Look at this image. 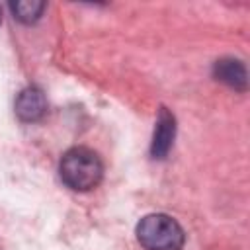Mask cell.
<instances>
[{
    "mask_svg": "<svg viewBox=\"0 0 250 250\" xmlns=\"http://www.w3.org/2000/svg\"><path fill=\"white\" fill-rule=\"evenodd\" d=\"M215 76L232 86V88H240L244 90L246 88V68L240 61H234V59H221L217 61L215 64Z\"/></svg>",
    "mask_w": 250,
    "mask_h": 250,
    "instance_id": "5b68a950",
    "label": "cell"
},
{
    "mask_svg": "<svg viewBox=\"0 0 250 250\" xmlns=\"http://www.w3.org/2000/svg\"><path fill=\"white\" fill-rule=\"evenodd\" d=\"M47 111V100L45 94L37 86H29L21 90L16 98V115L21 121H39Z\"/></svg>",
    "mask_w": 250,
    "mask_h": 250,
    "instance_id": "3957f363",
    "label": "cell"
},
{
    "mask_svg": "<svg viewBox=\"0 0 250 250\" xmlns=\"http://www.w3.org/2000/svg\"><path fill=\"white\" fill-rule=\"evenodd\" d=\"M12 12H14V18L23 21V23H33L41 18L43 10H45V4L43 2H29V0H21V2H16L10 6Z\"/></svg>",
    "mask_w": 250,
    "mask_h": 250,
    "instance_id": "8992f818",
    "label": "cell"
},
{
    "mask_svg": "<svg viewBox=\"0 0 250 250\" xmlns=\"http://www.w3.org/2000/svg\"><path fill=\"white\" fill-rule=\"evenodd\" d=\"M137 240L145 250H182L186 234L176 219L164 213H152L139 221Z\"/></svg>",
    "mask_w": 250,
    "mask_h": 250,
    "instance_id": "7a4b0ae2",
    "label": "cell"
},
{
    "mask_svg": "<svg viewBox=\"0 0 250 250\" xmlns=\"http://www.w3.org/2000/svg\"><path fill=\"white\" fill-rule=\"evenodd\" d=\"M0 20H2V10H0Z\"/></svg>",
    "mask_w": 250,
    "mask_h": 250,
    "instance_id": "52a82bcc",
    "label": "cell"
},
{
    "mask_svg": "<svg viewBox=\"0 0 250 250\" xmlns=\"http://www.w3.org/2000/svg\"><path fill=\"white\" fill-rule=\"evenodd\" d=\"M174 133H176V125H174V117L166 111V107L160 109V115L156 119V129H154V137H152V146L150 152L154 158H164L174 143Z\"/></svg>",
    "mask_w": 250,
    "mask_h": 250,
    "instance_id": "277c9868",
    "label": "cell"
},
{
    "mask_svg": "<svg viewBox=\"0 0 250 250\" xmlns=\"http://www.w3.org/2000/svg\"><path fill=\"white\" fill-rule=\"evenodd\" d=\"M61 180L76 191L94 189L104 176V164L100 156L84 146H74L66 150L59 164Z\"/></svg>",
    "mask_w": 250,
    "mask_h": 250,
    "instance_id": "6da1fadb",
    "label": "cell"
}]
</instances>
